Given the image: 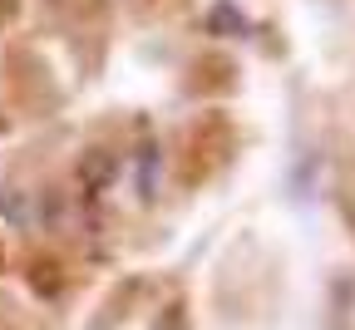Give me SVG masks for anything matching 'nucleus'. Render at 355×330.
I'll list each match as a JSON object with an SVG mask.
<instances>
[{"mask_svg": "<svg viewBox=\"0 0 355 330\" xmlns=\"http://www.w3.org/2000/svg\"><path fill=\"white\" fill-rule=\"evenodd\" d=\"M207 25H212V30H227V25H232V30H237V35H242V30H247V20H242V15H232V10H227V6H217V10H212V20H207Z\"/></svg>", "mask_w": 355, "mask_h": 330, "instance_id": "f257e3e1", "label": "nucleus"}, {"mask_svg": "<svg viewBox=\"0 0 355 330\" xmlns=\"http://www.w3.org/2000/svg\"><path fill=\"white\" fill-rule=\"evenodd\" d=\"M0 10H6V6H0Z\"/></svg>", "mask_w": 355, "mask_h": 330, "instance_id": "f03ea898", "label": "nucleus"}]
</instances>
